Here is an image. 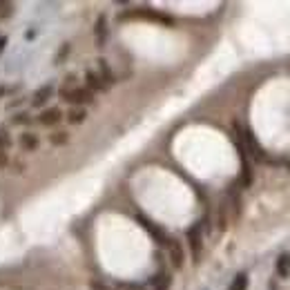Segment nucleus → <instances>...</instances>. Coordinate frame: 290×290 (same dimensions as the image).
<instances>
[{
	"label": "nucleus",
	"instance_id": "obj_1",
	"mask_svg": "<svg viewBox=\"0 0 290 290\" xmlns=\"http://www.w3.org/2000/svg\"><path fill=\"white\" fill-rule=\"evenodd\" d=\"M232 130H234V132L239 134V138H241V143H243V148H246L248 156L252 158L254 163H264V161H266V152L261 150V145L257 143L254 134L250 132L248 127H243L239 121H234V123H232Z\"/></svg>",
	"mask_w": 290,
	"mask_h": 290
},
{
	"label": "nucleus",
	"instance_id": "obj_2",
	"mask_svg": "<svg viewBox=\"0 0 290 290\" xmlns=\"http://www.w3.org/2000/svg\"><path fill=\"white\" fill-rule=\"evenodd\" d=\"M60 98L65 100V103H72V105L76 107H83V105H90V103H94V94H92L87 87H72V90H65V87H60Z\"/></svg>",
	"mask_w": 290,
	"mask_h": 290
},
{
	"label": "nucleus",
	"instance_id": "obj_3",
	"mask_svg": "<svg viewBox=\"0 0 290 290\" xmlns=\"http://www.w3.org/2000/svg\"><path fill=\"white\" fill-rule=\"evenodd\" d=\"M188 243H190V252L194 264H199L201 252H203V228H201V223H194L188 230Z\"/></svg>",
	"mask_w": 290,
	"mask_h": 290
},
{
	"label": "nucleus",
	"instance_id": "obj_4",
	"mask_svg": "<svg viewBox=\"0 0 290 290\" xmlns=\"http://www.w3.org/2000/svg\"><path fill=\"white\" fill-rule=\"evenodd\" d=\"M136 221L141 223V226H143V230L148 232V234L154 239V241L158 243V246H168L170 237L165 234V230H161V228H158L154 221H150L148 216H143V214H136Z\"/></svg>",
	"mask_w": 290,
	"mask_h": 290
},
{
	"label": "nucleus",
	"instance_id": "obj_5",
	"mask_svg": "<svg viewBox=\"0 0 290 290\" xmlns=\"http://www.w3.org/2000/svg\"><path fill=\"white\" fill-rule=\"evenodd\" d=\"M107 38H110V27H107V16L105 14H100L94 22V45L96 49H103L105 47Z\"/></svg>",
	"mask_w": 290,
	"mask_h": 290
},
{
	"label": "nucleus",
	"instance_id": "obj_6",
	"mask_svg": "<svg viewBox=\"0 0 290 290\" xmlns=\"http://www.w3.org/2000/svg\"><path fill=\"white\" fill-rule=\"evenodd\" d=\"M168 254H170V261H172V266L176 270H181L183 268V261H185V252H183V246H181L176 239H172L170 237V241H168Z\"/></svg>",
	"mask_w": 290,
	"mask_h": 290
},
{
	"label": "nucleus",
	"instance_id": "obj_7",
	"mask_svg": "<svg viewBox=\"0 0 290 290\" xmlns=\"http://www.w3.org/2000/svg\"><path fill=\"white\" fill-rule=\"evenodd\" d=\"M60 121H63V110H60V107H47V110H42L40 116H38V123H40L42 127H54Z\"/></svg>",
	"mask_w": 290,
	"mask_h": 290
},
{
	"label": "nucleus",
	"instance_id": "obj_8",
	"mask_svg": "<svg viewBox=\"0 0 290 290\" xmlns=\"http://www.w3.org/2000/svg\"><path fill=\"white\" fill-rule=\"evenodd\" d=\"M52 96H54V83H45L42 87H38V90L34 92L32 105H34V107H42L49 98H52Z\"/></svg>",
	"mask_w": 290,
	"mask_h": 290
},
{
	"label": "nucleus",
	"instance_id": "obj_9",
	"mask_svg": "<svg viewBox=\"0 0 290 290\" xmlns=\"http://www.w3.org/2000/svg\"><path fill=\"white\" fill-rule=\"evenodd\" d=\"M96 65H98V76H100V80L105 83V87L110 90L112 85H114V72H112V67H110V63H107L105 58H98L96 60Z\"/></svg>",
	"mask_w": 290,
	"mask_h": 290
},
{
	"label": "nucleus",
	"instance_id": "obj_10",
	"mask_svg": "<svg viewBox=\"0 0 290 290\" xmlns=\"http://www.w3.org/2000/svg\"><path fill=\"white\" fill-rule=\"evenodd\" d=\"M85 83H87V90L94 94V92H105L107 87H105V83L100 80V76L96 74L94 69H87L85 72Z\"/></svg>",
	"mask_w": 290,
	"mask_h": 290
},
{
	"label": "nucleus",
	"instance_id": "obj_11",
	"mask_svg": "<svg viewBox=\"0 0 290 290\" xmlns=\"http://www.w3.org/2000/svg\"><path fill=\"white\" fill-rule=\"evenodd\" d=\"M18 143H20V148L25 150V152H34V150H38V145H40V138L34 132H22Z\"/></svg>",
	"mask_w": 290,
	"mask_h": 290
},
{
	"label": "nucleus",
	"instance_id": "obj_12",
	"mask_svg": "<svg viewBox=\"0 0 290 290\" xmlns=\"http://www.w3.org/2000/svg\"><path fill=\"white\" fill-rule=\"evenodd\" d=\"M274 270H277V274H279L281 279H288L290 277V252H281L279 257H277Z\"/></svg>",
	"mask_w": 290,
	"mask_h": 290
},
{
	"label": "nucleus",
	"instance_id": "obj_13",
	"mask_svg": "<svg viewBox=\"0 0 290 290\" xmlns=\"http://www.w3.org/2000/svg\"><path fill=\"white\" fill-rule=\"evenodd\" d=\"M85 118H87L85 107H74V110H69V114H67V121L72 123V125H80V123H85Z\"/></svg>",
	"mask_w": 290,
	"mask_h": 290
},
{
	"label": "nucleus",
	"instance_id": "obj_14",
	"mask_svg": "<svg viewBox=\"0 0 290 290\" xmlns=\"http://www.w3.org/2000/svg\"><path fill=\"white\" fill-rule=\"evenodd\" d=\"M152 284H154V290H170L172 277H170V274H165V272H158L156 277L152 279Z\"/></svg>",
	"mask_w": 290,
	"mask_h": 290
},
{
	"label": "nucleus",
	"instance_id": "obj_15",
	"mask_svg": "<svg viewBox=\"0 0 290 290\" xmlns=\"http://www.w3.org/2000/svg\"><path fill=\"white\" fill-rule=\"evenodd\" d=\"M230 290H248V274L246 272H239L230 284Z\"/></svg>",
	"mask_w": 290,
	"mask_h": 290
},
{
	"label": "nucleus",
	"instance_id": "obj_16",
	"mask_svg": "<svg viewBox=\"0 0 290 290\" xmlns=\"http://www.w3.org/2000/svg\"><path fill=\"white\" fill-rule=\"evenodd\" d=\"M49 143H52V145H56V148H60V145H67L69 143V134L65 132H54L52 136H49Z\"/></svg>",
	"mask_w": 290,
	"mask_h": 290
},
{
	"label": "nucleus",
	"instance_id": "obj_17",
	"mask_svg": "<svg viewBox=\"0 0 290 290\" xmlns=\"http://www.w3.org/2000/svg\"><path fill=\"white\" fill-rule=\"evenodd\" d=\"M69 52H72V45H69V42H65V45H60V49H58L56 58H54V63H56V65H60V60H65V58L69 56Z\"/></svg>",
	"mask_w": 290,
	"mask_h": 290
},
{
	"label": "nucleus",
	"instance_id": "obj_18",
	"mask_svg": "<svg viewBox=\"0 0 290 290\" xmlns=\"http://www.w3.org/2000/svg\"><path fill=\"white\" fill-rule=\"evenodd\" d=\"M14 125H32L34 118L29 116V112H20V114H16V118H14Z\"/></svg>",
	"mask_w": 290,
	"mask_h": 290
},
{
	"label": "nucleus",
	"instance_id": "obj_19",
	"mask_svg": "<svg viewBox=\"0 0 290 290\" xmlns=\"http://www.w3.org/2000/svg\"><path fill=\"white\" fill-rule=\"evenodd\" d=\"M7 148H11V138L5 127H0V152H5Z\"/></svg>",
	"mask_w": 290,
	"mask_h": 290
},
{
	"label": "nucleus",
	"instance_id": "obj_20",
	"mask_svg": "<svg viewBox=\"0 0 290 290\" xmlns=\"http://www.w3.org/2000/svg\"><path fill=\"white\" fill-rule=\"evenodd\" d=\"M226 212H228V203H221V210H219V230H226L228 228Z\"/></svg>",
	"mask_w": 290,
	"mask_h": 290
},
{
	"label": "nucleus",
	"instance_id": "obj_21",
	"mask_svg": "<svg viewBox=\"0 0 290 290\" xmlns=\"http://www.w3.org/2000/svg\"><path fill=\"white\" fill-rule=\"evenodd\" d=\"M14 14V5L11 2H0V20L2 18H9Z\"/></svg>",
	"mask_w": 290,
	"mask_h": 290
},
{
	"label": "nucleus",
	"instance_id": "obj_22",
	"mask_svg": "<svg viewBox=\"0 0 290 290\" xmlns=\"http://www.w3.org/2000/svg\"><path fill=\"white\" fill-rule=\"evenodd\" d=\"M7 165H9V154L0 152V170H2V168H7Z\"/></svg>",
	"mask_w": 290,
	"mask_h": 290
},
{
	"label": "nucleus",
	"instance_id": "obj_23",
	"mask_svg": "<svg viewBox=\"0 0 290 290\" xmlns=\"http://www.w3.org/2000/svg\"><path fill=\"white\" fill-rule=\"evenodd\" d=\"M92 290H114V288H110V286H105V284H100V281H94V284H92Z\"/></svg>",
	"mask_w": 290,
	"mask_h": 290
},
{
	"label": "nucleus",
	"instance_id": "obj_24",
	"mask_svg": "<svg viewBox=\"0 0 290 290\" xmlns=\"http://www.w3.org/2000/svg\"><path fill=\"white\" fill-rule=\"evenodd\" d=\"M5 45H7V36H0V54L5 52Z\"/></svg>",
	"mask_w": 290,
	"mask_h": 290
},
{
	"label": "nucleus",
	"instance_id": "obj_25",
	"mask_svg": "<svg viewBox=\"0 0 290 290\" xmlns=\"http://www.w3.org/2000/svg\"><path fill=\"white\" fill-rule=\"evenodd\" d=\"M9 87H0V98H2V96H7V94H9Z\"/></svg>",
	"mask_w": 290,
	"mask_h": 290
},
{
	"label": "nucleus",
	"instance_id": "obj_26",
	"mask_svg": "<svg viewBox=\"0 0 290 290\" xmlns=\"http://www.w3.org/2000/svg\"><path fill=\"white\" fill-rule=\"evenodd\" d=\"M125 290H143V288H141V286H132V284H127V286H125Z\"/></svg>",
	"mask_w": 290,
	"mask_h": 290
}]
</instances>
